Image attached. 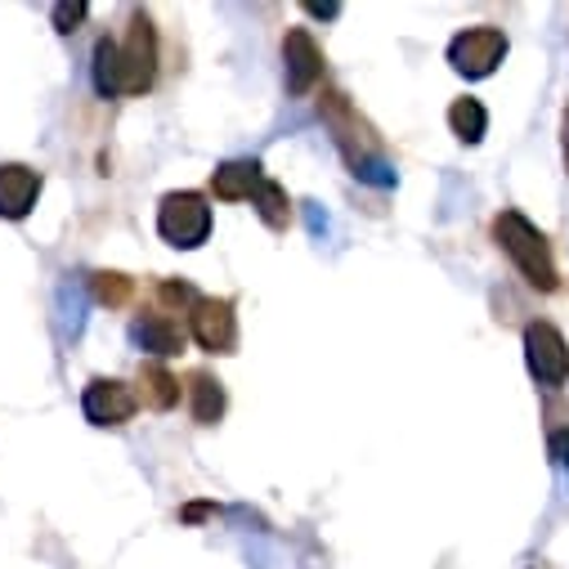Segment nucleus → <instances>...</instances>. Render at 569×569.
<instances>
[{
	"mask_svg": "<svg viewBox=\"0 0 569 569\" xmlns=\"http://www.w3.org/2000/svg\"><path fill=\"white\" fill-rule=\"evenodd\" d=\"M86 282H90V297L99 306H108V310H121L130 301V292H134V282L126 273H117V269H94Z\"/></svg>",
	"mask_w": 569,
	"mask_h": 569,
	"instance_id": "nucleus-16",
	"label": "nucleus"
},
{
	"mask_svg": "<svg viewBox=\"0 0 569 569\" xmlns=\"http://www.w3.org/2000/svg\"><path fill=\"white\" fill-rule=\"evenodd\" d=\"M323 117H328V126H332L337 149L346 153V162H350V171H355L359 180H368V184H395V171H390V162H386L381 144L372 139L368 121L350 108V99H346V94H337V90H332V94L323 99Z\"/></svg>",
	"mask_w": 569,
	"mask_h": 569,
	"instance_id": "nucleus-2",
	"label": "nucleus"
},
{
	"mask_svg": "<svg viewBox=\"0 0 569 569\" xmlns=\"http://www.w3.org/2000/svg\"><path fill=\"white\" fill-rule=\"evenodd\" d=\"M189 408H193V421L216 426L224 417V386L211 372H193L189 377Z\"/></svg>",
	"mask_w": 569,
	"mask_h": 569,
	"instance_id": "nucleus-14",
	"label": "nucleus"
},
{
	"mask_svg": "<svg viewBox=\"0 0 569 569\" xmlns=\"http://www.w3.org/2000/svg\"><path fill=\"white\" fill-rule=\"evenodd\" d=\"M306 10H310L315 19H337V14H341L337 0H328V6H319V0H306Z\"/></svg>",
	"mask_w": 569,
	"mask_h": 569,
	"instance_id": "nucleus-20",
	"label": "nucleus"
},
{
	"mask_svg": "<svg viewBox=\"0 0 569 569\" xmlns=\"http://www.w3.org/2000/svg\"><path fill=\"white\" fill-rule=\"evenodd\" d=\"M134 408H139L134 390L117 377H94L81 390V412H86L90 426H126L134 417Z\"/></svg>",
	"mask_w": 569,
	"mask_h": 569,
	"instance_id": "nucleus-8",
	"label": "nucleus"
},
{
	"mask_svg": "<svg viewBox=\"0 0 569 569\" xmlns=\"http://www.w3.org/2000/svg\"><path fill=\"white\" fill-rule=\"evenodd\" d=\"M134 399H144V408L153 412H171L180 403V377L167 363H139V381H134Z\"/></svg>",
	"mask_w": 569,
	"mask_h": 569,
	"instance_id": "nucleus-13",
	"label": "nucleus"
},
{
	"mask_svg": "<svg viewBox=\"0 0 569 569\" xmlns=\"http://www.w3.org/2000/svg\"><path fill=\"white\" fill-rule=\"evenodd\" d=\"M158 233L162 242H171L176 251H193L211 238V207L202 193L193 189H180V193H167L162 207H158Z\"/></svg>",
	"mask_w": 569,
	"mask_h": 569,
	"instance_id": "nucleus-4",
	"label": "nucleus"
},
{
	"mask_svg": "<svg viewBox=\"0 0 569 569\" xmlns=\"http://www.w3.org/2000/svg\"><path fill=\"white\" fill-rule=\"evenodd\" d=\"M502 59H507V37H502V28L480 23V28H467V32H458V37L449 41V63H453L458 77H471V81L493 77Z\"/></svg>",
	"mask_w": 569,
	"mask_h": 569,
	"instance_id": "nucleus-5",
	"label": "nucleus"
},
{
	"mask_svg": "<svg viewBox=\"0 0 569 569\" xmlns=\"http://www.w3.org/2000/svg\"><path fill=\"white\" fill-rule=\"evenodd\" d=\"M282 77H288V94H310L323 77V50L310 37V28H292L282 37Z\"/></svg>",
	"mask_w": 569,
	"mask_h": 569,
	"instance_id": "nucleus-9",
	"label": "nucleus"
},
{
	"mask_svg": "<svg viewBox=\"0 0 569 569\" xmlns=\"http://www.w3.org/2000/svg\"><path fill=\"white\" fill-rule=\"evenodd\" d=\"M41 198V171L23 162H0V220H28Z\"/></svg>",
	"mask_w": 569,
	"mask_h": 569,
	"instance_id": "nucleus-10",
	"label": "nucleus"
},
{
	"mask_svg": "<svg viewBox=\"0 0 569 569\" xmlns=\"http://www.w3.org/2000/svg\"><path fill=\"white\" fill-rule=\"evenodd\" d=\"M86 14H90L86 0H59V6H54V32L72 37V32L86 23Z\"/></svg>",
	"mask_w": 569,
	"mask_h": 569,
	"instance_id": "nucleus-18",
	"label": "nucleus"
},
{
	"mask_svg": "<svg viewBox=\"0 0 569 569\" xmlns=\"http://www.w3.org/2000/svg\"><path fill=\"white\" fill-rule=\"evenodd\" d=\"M130 341H134V350L153 355V363L184 350V332H180V323L171 315H139L130 323Z\"/></svg>",
	"mask_w": 569,
	"mask_h": 569,
	"instance_id": "nucleus-11",
	"label": "nucleus"
},
{
	"mask_svg": "<svg viewBox=\"0 0 569 569\" xmlns=\"http://www.w3.org/2000/svg\"><path fill=\"white\" fill-rule=\"evenodd\" d=\"M525 363L538 386H565L569 381V341L556 323H529L525 328Z\"/></svg>",
	"mask_w": 569,
	"mask_h": 569,
	"instance_id": "nucleus-6",
	"label": "nucleus"
},
{
	"mask_svg": "<svg viewBox=\"0 0 569 569\" xmlns=\"http://www.w3.org/2000/svg\"><path fill=\"white\" fill-rule=\"evenodd\" d=\"M162 301H167V306H184V310H193V306H198V292L189 288V282H176V278H171V282H162Z\"/></svg>",
	"mask_w": 569,
	"mask_h": 569,
	"instance_id": "nucleus-19",
	"label": "nucleus"
},
{
	"mask_svg": "<svg viewBox=\"0 0 569 569\" xmlns=\"http://www.w3.org/2000/svg\"><path fill=\"white\" fill-rule=\"evenodd\" d=\"M189 332L207 355H233L238 346V315L233 301L224 297H198V306L189 310Z\"/></svg>",
	"mask_w": 569,
	"mask_h": 569,
	"instance_id": "nucleus-7",
	"label": "nucleus"
},
{
	"mask_svg": "<svg viewBox=\"0 0 569 569\" xmlns=\"http://www.w3.org/2000/svg\"><path fill=\"white\" fill-rule=\"evenodd\" d=\"M449 130L462 139V144H480L485 139V130H489V112H485V103L480 99H453V108H449Z\"/></svg>",
	"mask_w": 569,
	"mask_h": 569,
	"instance_id": "nucleus-15",
	"label": "nucleus"
},
{
	"mask_svg": "<svg viewBox=\"0 0 569 569\" xmlns=\"http://www.w3.org/2000/svg\"><path fill=\"white\" fill-rule=\"evenodd\" d=\"M256 211H260V220L269 229H288V220H292V202H288V193H282L273 180H264V189L256 193Z\"/></svg>",
	"mask_w": 569,
	"mask_h": 569,
	"instance_id": "nucleus-17",
	"label": "nucleus"
},
{
	"mask_svg": "<svg viewBox=\"0 0 569 569\" xmlns=\"http://www.w3.org/2000/svg\"><path fill=\"white\" fill-rule=\"evenodd\" d=\"M211 189H216V198H224V202L256 198V193L264 189V167H260L256 158H233V162H224V167L211 171Z\"/></svg>",
	"mask_w": 569,
	"mask_h": 569,
	"instance_id": "nucleus-12",
	"label": "nucleus"
},
{
	"mask_svg": "<svg viewBox=\"0 0 569 569\" xmlns=\"http://www.w3.org/2000/svg\"><path fill=\"white\" fill-rule=\"evenodd\" d=\"M493 238L511 256V264L525 273L529 288H538V292H556L560 288V273H556V260H551V247H547L542 229L529 224L520 211L493 216Z\"/></svg>",
	"mask_w": 569,
	"mask_h": 569,
	"instance_id": "nucleus-3",
	"label": "nucleus"
},
{
	"mask_svg": "<svg viewBox=\"0 0 569 569\" xmlns=\"http://www.w3.org/2000/svg\"><path fill=\"white\" fill-rule=\"evenodd\" d=\"M90 77H94V90H99L103 99L144 94V90L153 86V77H158V37H153L149 14H134V19H130L126 41L103 37V41L94 46Z\"/></svg>",
	"mask_w": 569,
	"mask_h": 569,
	"instance_id": "nucleus-1",
	"label": "nucleus"
},
{
	"mask_svg": "<svg viewBox=\"0 0 569 569\" xmlns=\"http://www.w3.org/2000/svg\"><path fill=\"white\" fill-rule=\"evenodd\" d=\"M560 153H565V171H569V112L560 121Z\"/></svg>",
	"mask_w": 569,
	"mask_h": 569,
	"instance_id": "nucleus-21",
	"label": "nucleus"
}]
</instances>
